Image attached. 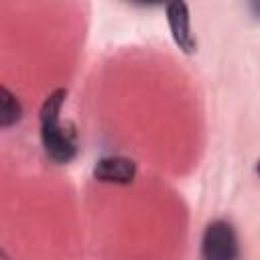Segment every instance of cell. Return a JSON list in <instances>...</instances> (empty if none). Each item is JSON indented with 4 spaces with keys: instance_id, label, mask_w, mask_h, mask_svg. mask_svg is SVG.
Here are the masks:
<instances>
[{
    "instance_id": "obj_2",
    "label": "cell",
    "mask_w": 260,
    "mask_h": 260,
    "mask_svg": "<svg viewBox=\"0 0 260 260\" xmlns=\"http://www.w3.org/2000/svg\"><path fill=\"white\" fill-rule=\"evenodd\" d=\"M201 260H240V242L228 219L211 221L201 238Z\"/></svg>"
},
{
    "instance_id": "obj_6",
    "label": "cell",
    "mask_w": 260,
    "mask_h": 260,
    "mask_svg": "<svg viewBox=\"0 0 260 260\" xmlns=\"http://www.w3.org/2000/svg\"><path fill=\"white\" fill-rule=\"evenodd\" d=\"M256 171H258V175H260V160H258V165H256Z\"/></svg>"
},
{
    "instance_id": "obj_4",
    "label": "cell",
    "mask_w": 260,
    "mask_h": 260,
    "mask_svg": "<svg viewBox=\"0 0 260 260\" xmlns=\"http://www.w3.org/2000/svg\"><path fill=\"white\" fill-rule=\"evenodd\" d=\"M93 177L102 183H120L128 185L136 177L134 160L126 156H104L93 167Z\"/></svg>"
},
{
    "instance_id": "obj_3",
    "label": "cell",
    "mask_w": 260,
    "mask_h": 260,
    "mask_svg": "<svg viewBox=\"0 0 260 260\" xmlns=\"http://www.w3.org/2000/svg\"><path fill=\"white\" fill-rule=\"evenodd\" d=\"M167 20L169 28L173 32V39L177 47L183 53H193L197 49V41L191 32V20H189V8L185 2H173L167 6Z\"/></svg>"
},
{
    "instance_id": "obj_1",
    "label": "cell",
    "mask_w": 260,
    "mask_h": 260,
    "mask_svg": "<svg viewBox=\"0 0 260 260\" xmlns=\"http://www.w3.org/2000/svg\"><path fill=\"white\" fill-rule=\"evenodd\" d=\"M67 98L65 89H55L41 108V142L49 158L55 162H69L77 154L75 130L61 122V108Z\"/></svg>"
},
{
    "instance_id": "obj_5",
    "label": "cell",
    "mask_w": 260,
    "mask_h": 260,
    "mask_svg": "<svg viewBox=\"0 0 260 260\" xmlns=\"http://www.w3.org/2000/svg\"><path fill=\"white\" fill-rule=\"evenodd\" d=\"M18 120H20V104L6 87H2L0 89V124L6 128Z\"/></svg>"
}]
</instances>
